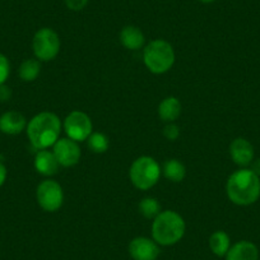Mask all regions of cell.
<instances>
[{"instance_id": "6da1fadb", "label": "cell", "mask_w": 260, "mask_h": 260, "mask_svg": "<svg viewBox=\"0 0 260 260\" xmlns=\"http://www.w3.org/2000/svg\"><path fill=\"white\" fill-rule=\"evenodd\" d=\"M226 191L236 206H251L260 198V176L247 167L237 170L227 180Z\"/></svg>"}, {"instance_id": "7a4b0ae2", "label": "cell", "mask_w": 260, "mask_h": 260, "mask_svg": "<svg viewBox=\"0 0 260 260\" xmlns=\"http://www.w3.org/2000/svg\"><path fill=\"white\" fill-rule=\"evenodd\" d=\"M26 130L32 146L37 151H41L50 148L59 141L61 121L54 112L44 111L29 120Z\"/></svg>"}, {"instance_id": "3957f363", "label": "cell", "mask_w": 260, "mask_h": 260, "mask_svg": "<svg viewBox=\"0 0 260 260\" xmlns=\"http://www.w3.org/2000/svg\"><path fill=\"white\" fill-rule=\"evenodd\" d=\"M185 221L177 212L164 211L153 219L152 237L159 246H172L184 237Z\"/></svg>"}, {"instance_id": "277c9868", "label": "cell", "mask_w": 260, "mask_h": 260, "mask_svg": "<svg viewBox=\"0 0 260 260\" xmlns=\"http://www.w3.org/2000/svg\"><path fill=\"white\" fill-rule=\"evenodd\" d=\"M174 47L166 40H153L143 50V61L151 73L165 74L175 64Z\"/></svg>"}, {"instance_id": "5b68a950", "label": "cell", "mask_w": 260, "mask_h": 260, "mask_svg": "<svg viewBox=\"0 0 260 260\" xmlns=\"http://www.w3.org/2000/svg\"><path fill=\"white\" fill-rule=\"evenodd\" d=\"M129 177L137 189L149 190L158 182L161 177V167L152 157H138L130 166Z\"/></svg>"}, {"instance_id": "8992f818", "label": "cell", "mask_w": 260, "mask_h": 260, "mask_svg": "<svg viewBox=\"0 0 260 260\" xmlns=\"http://www.w3.org/2000/svg\"><path fill=\"white\" fill-rule=\"evenodd\" d=\"M32 49H34L35 56L40 61L54 60L60 51L59 35L49 27L40 28L34 36Z\"/></svg>"}, {"instance_id": "52a82bcc", "label": "cell", "mask_w": 260, "mask_h": 260, "mask_svg": "<svg viewBox=\"0 0 260 260\" xmlns=\"http://www.w3.org/2000/svg\"><path fill=\"white\" fill-rule=\"evenodd\" d=\"M36 199L39 206L46 212H56L64 203V191L61 185L51 179L44 180L37 186Z\"/></svg>"}, {"instance_id": "ba28073f", "label": "cell", "mask_w": 260, "mask_h": 260, "mask_svg": "<svg viewBox=\"0 0 260 260\" xmlns=\"http://www.w3.org/2000/svg\"><path fill=\"white\" fill-rule=\"evenodd\" d=\"M92 120L86 112L83 111H72L64 120V130L68 138L76 142H84L88 139L93 132Z\"/></svg>"}, {"instance_id": "9c48e42d", "label": "cell", "mask_w": 260, "mask_h": 260, "mask_svg": "<svg viewBox=\"0 0 260 260\" xmlns=\"http://www.w3.org/2000/svg\"><path fill=\"white\" fill-rule=\"evenodd\" d=\"M54 152L55 157H56L57 162L60 166L62 167H72L76 166L79 162L82 156L81 148H79L78 142L73 141L71 138H61L54 144Z\"/></svg>"}, {"instance_id": "30bf717a", "label": "cell", "mask_w": 260, "mask_h": 260, "mask_svg": "<svg viewBox=\"0 0 260 260\" xmlns=\"http://www.w3.org/2000/svg\"><path fill=\"white\" fill-rule=\"evenodd\" d=\"M159 252V245L148 237H136L129 244V255L133 260H157Z\"/></svg>"}, {"instance_id": "8fae6325", "label": "cell", "mask_w": 260, "mask_h": 260, "mask_svg": "<svg viewBox=\"0 0 260 260\" xmlns=\"http://www.w3.org/2000/svg\"><path fill=\"white\" fill-rule=\"evenodd\" d=\"M230 156L237 166L246 169L254 161V147L247 139L236 138L230 144Z\"/></svg>"}, {"instance_id": "7c38bea8", "label": "cell", "mask_w": 260, "mask_h": 260, "mask_svg": "<svg viewBox=\"0 0 260 260\" xmlns=\"http://www.w3.org/2000/svg\"><path fill=\"white\" fill-rule=\"evenodd\" d=\"M27 127V120L21 112L8 111L0 116V132L7 136L21 134Z\"/></svg>"}, {"instance_id": "4fadbf2b", "label": "cell", "mask_w": 260, "mask_h": 260, "mask_svg": "<svg viewBox=\"0 0 260 260\" xmlns=\"http://www.w3.org/2000/svg\"><path fill=\"white\" fill-rule=\"evenodd\" d=\"M226 260H259V250L254 242L242 240L231 245Z\"/></svg>"}, {"instance_id": "5bb4252c", "label": "cell", "mask_w": 260, "mask_h": 260, "mask_svg": "<svg viewBox=\"0 0 260 260\" xmlns=\"http://www.w3.org/2000/svg\"><path fill=\"white\" fill-rule=\"evenodd\" d=\"M59 166L54 152L49 149H41L35 156V169L44 176H54L59 171Z\"/></svg>"}, {"instance_id": "9a60e30c", "label": "cell", "mask_w": 260, "mask_h": 260, "mask_svg": "<svg viewBox=\"0 0 260 260\" xmlns=\"http://www.w3.org/2000/svg\"><path fill=\"white\" fill-rule=\"evenodd\" d=\"M120 42L122 46L132 51L141 50L144 46L146 37L141 28L136 26H125L120 32Z\"/></svg>"}, {"instance_id": "2e32d148", "label": "cell", "mask_w": 260, "mask_h": 260, "mask_svg": "<svg viewBox=\"0 0 260 260\" xmlns=\"http://www.w3.org/2000/svg\"><path fill=\"white\" fill-rule=\"evenodd\" d=\"M181 102L174 96L166 97L158 106V116L165 122H174L181 115Z\"/></svg>"}, {"instance_id": "e0dca14e", "label": "cell", "mask_w": 260, "mask_h": 260, "mask_svg": "<svg viewBox=\"0 0 260 260\" xmlns=\"http://www.w3.org/2000/svg\"><path fill=\"white\" fill-rule=\"evenodd\" d=\"M230 247H231V239L224 231H216L209 237V249L216 256H226Z\"/></svg>"}, {"instance_id": "ac0fdd59", "label": "cell", "mask_w": 260, "mask_h": 260, "mask_svg": "<svg viewBox=\"0 0 260 260\" xmlns=\"http://www.w3.org/2000/svg\"><path fill=\"white\" fill-rule=\"evenodd\" d=\"M165 177L172 182H181L185 179L186 175V169H185L184 164L180 162L179 159H167L162 169Z\"/></svg>"}, {"instance_id": "d6986e66", "label": "cell", "mask_w": 260, "mask_h": 260, "mask_svg": "<svg viewBox=\"0 0 260 260\" xmlns=\"http://www.w3.org/2000/svg\"><path fill=\"white\" fill-rule=\"evenodd\" d=\"M41 73V64L37 59H27L19 67V77L23 82H34Z\"/></svg>"}, {"instance_id": "ffe728a7", "label": "cell", "mask_w": 260, "mask_h": 260, "mask_svg": "<svg viewBox=\"0 0 260 260\" xmlns=\"http://www.w3.org/2000/svg\"><path fill=\"white\" fill-rule=\"evenodd\" d=\"M139 212L143 217L148 219H154L159 213H161V204L156 198L147 197L143 198L139 203Z\"/></svg>"}, {"instance_id": "44dd1931", "label": "cell", "mask_w": 260, "mask_h": 260, "mask_svg": "<svg viewBox=\"0 0 260 260\" xmlns=\"http://www.w3.org/2000/svg\"><path fill=\"white\" fill-rule=\"evenodd\" d=\"M87 144H88V148L91 149L93 153H105V152L109 149V138L105 136L104 133H100V132H96V133H92L91 136L87 139Z\"/></svg>"}, {"instance_id": "7402d4cb", "label": "cell", "mask_w": 260, "mask_h": 260, "mask_svg": "<svg viewBox=\"0 0 260 260\" xmlns=\"http://www.w3.org/2000/svg\"><path fill=\"white\" fill-rule=\"evenodd\" d=\"M11 74V62L6 55L0 54V86L6 84Z\"/></svg>"}, {"instance_id": "603a6c76", "label": "cell", "mask_w": 260, "mask_h": 260, "mask_svg": "<svg viewBox=\"0 0 260 260\" xmlns=\"http://www.w3.org/2000/svg\"><path fill=\"white\" fill-rule=\"evenodd\" d=\"M164 136L169 141L174 142L180 137V127L174 122H167L166 126L164 127Z\"/></svg>"}, {"instance_id": "cb8c5ba5", "label": "cell", "mask_w": 260, "mask_h": 260, "mask_svg": "<svg viewBox=\"0 0 260 260\" xmlns=\"http://www.w3.org/2000/svg\"><path fill=\"white\" fill-rule=\"evenodd\" d=\"M89 0H64L65 6L69 11H73V12H79L82 9H84L88 4Z\"/></svg>"}, {"instance_id": "d4e9b609", "label": "cell", "mask_w": 260, "mask_h": 260, "mask_svg": "<svg viewBox=\"0 0 260 260\" xmlns=\"http://www.w3.org/2000/svg\"><path fill=\"white\" fill-rule=\"evenodd\" d=\"M12 96V92L9 87H7L6 84L0 86V101H8Z\"/></svg>"}, {"instance_id": "484cf974", "label": "cell", "mask_w": 260, "mask_h": 260, "mask_svg": "<svg viewBox=\"0 0 260 260\" xmlns=\"http://www.w3.org/2000/svg\"><path fill=\"white\" fill-rule=\"evenodd\" d=\"M7 175H8V171H7V167L4 166L2 162H0V186H3L4 182L7 180Z\"/></svg>"}, {"instance_id": "4316f807", "label": "cell", "mask_w": 260, "mask_h": 260, "mask_svg": "<svg viewBox=\"0 0 260 260\" xmlns=\"http://www.w3.org/2000/svg\"><path fill=\"white\" fill-rule=\"evenodd\" d=\"M250 166H251L252 171H254L255 174L257 175V176H260V158L254 159V161H252V164L250 165Z\"/></svg>"}, {"instance_id": "83f0119b", "label": "cell", "mask_w": 260, "mask_h": 260, "mask_svg": "<svg viewBox=\"0 0 260 260\" xmlns=\"http://www.w3.org/2000/svg\"><path fill=\"white\" fill-rule=\"evenodd\" d=\"M198 2H201V3H203V4H211V3H213L214 0H198Z\"/></svg>"}]
</instances>
